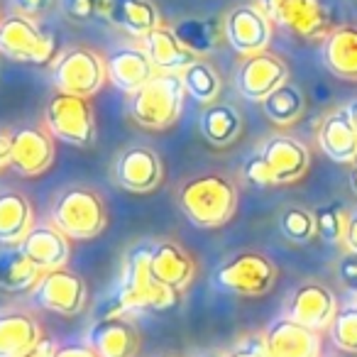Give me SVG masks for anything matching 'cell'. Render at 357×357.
<instances>
[{
  "mask_svg": "<svg viewBox=\"0 0 357 357\" xmlns=\"http://www.w3.org/2000/svg\"><path fill=\"white\" fill-rule=\"evenodd\" d=\"M181 81H184V89H186V96H191L194 100L199 103L208 105L218 98L220 93V76L208 61L199 59L194 61L191 66H186L181 71Z\"/></svg>",
  "mask_w": 357,
  "mask_h": 357,
  "instance_id": "obj_31",
  "label": "cell"
},
{
  "mask_svg": "<svg viewBox=\"0 0 357 357\" xmlns=\"http://www.w3.org/2000/svg\"><path fill=\"white\" fill-rule=\"evenodd\" d=\"M287 81V61L282 56L272 54V52H259V54L245 56L240 61L238 71H235V89L245 100H252V103H262L269 93H274Z\"/></svg>",
  "mask_w": 357,
  "mask_h": 357,
  "instance_id": "obj_12",
  "label": "cell"
},
{
  "mask_svg": "<svg viewBox=\"0 0 357 357\" xmlns=\"http://www.w3.org/2000/svg\"><path fill=\"white\" fill-rule=\"evenodd\" d=\"M105 69H108V79L130 96L157 74L144 47H118L105 56Z\"/></svg>",
  "mask_w": 357,
  "mask_h": 357,
  "instance_id": "obj_20",
  "label": "cell"
},
{
  "mask_svg": "<svg viewBox=\"0 0 357 357\" xmlns=\"http://www.w3.org/2000/svg\"><path fill=\"white\" fill-rule=\"evenodd\" d=\"M176 199L194 225L218 228L238 211V186L223 174H201L181 184Z\"/></svg>",
  "mask_w": 357,
  "mask_h": 357,
  "instance_id": "obj_2",
  "label": "cell"
},
{
  "mask_svg": "<svg viewBox=\"0 0 357 357\" xmlns=\"http://www.w3.org/2000/svg\"><path fill=\"white\" fill-rule=\"evenodd\" d=\"M42 326L20 308L0 311V357H22L42 340Z\"/></svg>",
  "mask_w": 357,
  "mask_h": 357,
  "instance_id": "obj_23",
  "label": "cell"
},
{
  "mask_svg": "<svg viewBox=\"0 0 357 357\" xmlns=\"http://www.w3.org/2000/svg\"><path fill=\"white\" fill-rule=\"evenodd\" d=\"M337 277L345 284L347 291L357 294V252L347 250L345 257H340V262H337Z\"/></svg>",
  "mask_w": 357,
  "mask_h": 357,
  "instance_id": "obj_38",
  "label": "cell"
},
{
  "mask_svg": "<svg viewBox=\"0 0 357 357\" xmlns=\"http://www.w3.org/2000/svg\"><path fill=\"white\" fill-rule=\"evenodd\" d=\"M174 32L196 56L208 54L218 45V32H215L211 20H199V17H186L174 25Z\"/></svg>",
  "mask_w": 357,
  "mask_h": 357,
  "instance_id": "obj_32",
  "label": "cell"
},
{
  "mask_svg": "<svg viewBox=\"0 0 357 357\" xmlns=\"http://www.w3.org/2000/svg\"><path fill=\"white\" fill-rule=\"evenodd\" d=\"M199 357H228V352H204Z\"/></svg>",
  "mask_w": 357,
  "mask_h": 357,
  "instance_id": "obj_47",
  "label": "cell"
},
{
  "mask_svg": "<svg viewBox=\"0 0 357 357\" xmlns=\"http://www.w3.org/2000/svg\"><path fill=\"white\" fill-rule=\"evenodd\" d=\"M318 147L328 159L335 164L357 162V135L350 113L345 108H337L321 120L318 128Z\"/></svg>",
  "mask_w": 357,
  "mask_h": 357,
  "instance_id": "obj_22",
  "label": "cell"
},
{
  "mask_svg": "<svg viewBox=\"0 0 357 357\" xmlns=\"http://www.w3.org/2000/svg\"><path fill=\"white\" fill-rule=\"evenodd\" d=\"M52 79H54L56 91L91 98L103 89L105 79H108V69H105V59L96 54L93 50L69 47L56 56Z\"/></svg>",
  "mask_w": 357,
  "mask_h": 357,
  "instance_id": "obj_9",
  "label": "cell"
},
{
  "mask_svg": "<svg viewBox=\"0 0 357 357\" xmlns=\"http://www.w3.org/2000/svg\"><path fill=\"white\" fill-rule=\"evenodd\" d=\"M35 225V211L20 191L0 194V245H20Z\"/></svg>",
  "mask_w": 357,
  "mask_h": 357,
  "instance_id": "obj_26",
  "label": "cell"
},
{
  "mask_svg": "<svg viewBox=\"0 0 357 357\" xmlns=\"http://www.w3.org/2000/svg\"><path fill=\"white\" fill-rule=\"evenodd\" d=\"M159 357H174V355H159Z\"/></svg>",
  "mask_w": 357,
  "mask_h": 357,
  "instance_id": "obj_48",
  "label": "cell"
},
{
  "mask_svg": "<svg viewBox=\"0 0 357 357\" xmlns=\"http://www.w3.org/2000/svg\"><path fill=\"white\" fill-rule=\"evenodd\" d=\"M54 159V137L45 128H20L10 135L8 164L22 176H37Z\"/></svg>",
  "mask_w": 357,
  "mask_h": 357,
  "instance_id": "obj_14",
  "label": "cell"
},
{
  "mask_svg": "<svg viewBox=\"0 0 357 357\" xmlns=\"http://www.w3.org/2000/svg\"><path fill=\"white\" fill-rule=\"evenodd\" d=\"M316 218V235L323 238L326 243L337 245L345 240V228H347V211L342 204H326L318 206L313 211Z\"/></svg>",
  "mask_w": 357,
  "mask_h": 357,
  "instance_id": "obj_35",
  "label": "cell"
},
{
  "mask_svg": "<svg viewBox=\"0 0 357 357\" xmlns=\"http://www.w3.org/2000/svg\"><path fill=\"white\" fill-rule=\"evenodd\" d=\"M186 89L181 74L157 71L139 91L130 96V113L135 123L147 130H164L181 115Z\"/></svg>",
  "mask_w": 357,
  "mask_h": 357,
  "instance_id": "obj_3",
  "label": "cell"
},
{
  "mask_svg": "<svg viewBox=\"0 0 357 357\" xmlns=\"http://www.w3.org/2000/svg\"><path fill=\"white\" fill-rule=\"evenodd\" d=\"M228 357H272V355L267 350L264 335L252 333V335H245L243 340H238V345L228 352Z\"/></svg>",
  "mask_w": 357,
  "mask_h": 357,
  "instance_id": "obj_37",
  "label": "cell"
},
{
  "mask_svg": "<svg viewBox=\"0 0 357 357\" xmlns=\"http://www.w3.org/2000/svg\"><path fill=\"white\" fill-rule=\"evenodd\" d=\"M8 154H10V135L0 130V167L8 164Z\"/></svg>",
  "mask_w": 357,
  "mask_h": 357,
  "instance_id": "obj_44",
  "label": "cell"
},
{
  "mask_svg": "<svg viewBox=\"0 0 357 357\" xmlns=\"http://www.w3.org/2000/svg\"><path fill=\"white\" fill-rule=\"evenodd\" d=\"M56 350H59V345H56L54 337L45 335L30 352H27V355H22V357H56Z\"/></svg>",
  "mask_w": 357,
  "mask_h": 357,
  "instance_id": "obj_41",
  "label": "cell"
},
{
  "mask_svg": "<svg viewBox=\"0 0 357 357\" xmlns=\"http://www.w3.org/2000/svg\"><path fill=\"white\" fill-rule=\"evenodd\" d=\"M303 108H306V96L298 89L296 84L287 81V84L279 86L274 93H269L267 98L262 100V110L274 125L279 128H287V125L296 123L303 115Z\"/></svg>",
  "mask_w": 357,
  "mask_h": 357,
  "instance_id": "obj_30",
  "label": "cell"
},
{
  "mask_svg": "<svg viewBox=\"0 0 357 357\" xmlns=\"http://www.w3.org/2000/svg\"><path fill=\"white\" fill-rule=\"evenodd\" d=\"M17 248H20L22 252L30 257V262L37 264L42 272L64 267L71 255L69 238H66L54 223L32 225L30 233L22 238V243L17 245Z\"/></svg>",
  "mask_w": 357,
  "mask_h": 357,
  "instance_id": "obj_19",
  "label": "cell"
},
{
  "mask_svg": "<svg viewBox=\"0 0 357 357\" xmlns=\"http://www.w3.org/2000/svg\"><path fill=\"white\" fill-rule=\"evenodd\" d=\"M328 333L337 350L357 355V301L337 308L335 318L328 326Z\"/></svg>",
  "mask_w": 357,
  "mask_h": 357,
  "instance_id": "obj_33",
  "label": "cell"
},
{
  "mask_svg": "<svg viewBox=\"0 0 357 357\" xmlns=\"http://www.w3.org/2000/svg\"><path fill=\"white\" fill-rule=\"evenodd\" d=\"M201 135L215 147H225V144L235 142L243 132V113L235 108L233 103H223V100H213L204 108L201 113Z\"/></svg>",
  "mask_w": 357,
  "mask_h": 357,
  "instance_id": "obj_28",
  "label": "cell"
},
{
  "mask_svg": "<svg viewBox=\"0 0 357 357\" xmlns=\"http://www.w3.org/2000/svg\"><path fill=\"white\" fill-rule=\"evenodd\" d=\"M123 313L167 311L178 303V291L159 282L152 269V245H135L125 255L123 279L115 291Z\"/></svg>",
  "mask_w": 357,
  "mask_h": 357,
  "instance_id": "obj_1",
  "label": "cell"
},
{
  "mask_svg": "<svg viewBox=\"0 0 357 357\" xmlns=\"http://www.w3.org/2000/svg\"><path fill=\"white\" fill-rule=\"evenodd\" d=\"M42 269L30 262L25 252L17 245H8L0 250V291L25 294L37 287L42 279Z\"/></svg>",
  "mask_w": 357,
  "mask_h": 357,
  "instance_id": "obj_27",
  "label": "cell"
},
{
  "mask_svg": "<svg viewBox=\"0 0 357 357\" xmlns=\"http://www.w3.org/2000/svg\"><path fill=\"white\" fill-rule=\"evenodd\" d=\"M323 66L340 81H357V25H337L323 40Z\"/></svg>",
  "mask_w": 357,
  "mask_h": 357,
  "instance_id": "obj_24",
  "label": "cell"
},
{
  "mask_svg": "<svg viewBox=\"0 0 357 357\" xmlns=\"http://www.w3.org/2000/svg\"><path fill=\"white\" fill-rule=\"evenodd\" d=\"M272 357H321V333L282 316L262 333Z\"/></svg>",
  "mask_w": 357,
  "mask_h": 357,
  "instance_id": "obj_15",
  "label": "cell"
},
{
  "mask_svg": "<svg viewBox=\"0 0 357 357\" xmlns=\"http://www.w3.org/2000/svg\"><path fill=\"white\" fill-rule=\"evenodd\" d=\"M152 269L157 274L159 282H164L167 287L186 289L191 284L196 274V262L189 252L174 240H162V243L152 245Z\"/></svg>",
  "mask_w": 357,
  "mask_h": 357,
  "instance_id": "obj_25",
  "label": "cell"
},
{
  "mask_svg": "<svg viewBox=\"0 0 357 357\" xmlns=\"http://www.w3.org/2000/svg\"><path fill=\"white\" fill-rule=\"evenodd\" d=\"M110 22L132 37H144L159 25V13L152 0H113Z\"/></svg>",
  "mask_w": 357,
  "mask_h": 357,
  "instance_id": "obj_29",
  "label": "cell"
},
{
  "mask_svg": "<svg viewBox=\"0 0 357 357\" xmlns=\"http://www.w3.org/2000/svg\"><path fill=\"white\" fill-rule=\"evenodd\" d=\"M243 176L248 178L252 186H259V189H267V186H277V178H274L269 164L264 162L262 154H252V157L245 159L243 164Z\"/></svg>",
  "mask_w": 357,
  "mask_h": 357,
  "instance_id": "obj_36",
  "label": "cell"
},
{
  "mask_svg": "<svg viewBox=\"0 0 357 357\" xmlns=\"http://www.w3.org/2000/svg\"><path fill=\"white\" fill-rule=\"evenodd\" d=\"M279 230L289 243H308V240L316 238V218H313V211L301 208V206H291V208L282 211L279 215Z\"/></svg>",
  "mask_w": 357,
  "mask_h": 357,
  "instance_id": "obj_34",
  "label": "cell"
},
{
  "mask_svg": "<svg viewBox=\"0 0 357 357\" xmlns=\"http://www.w3.org/2000/svg\"><path fill=\"white\" fill-rule=\"evenodd\" d=\"M61 10L71 17V20H91L96 17L93 0H59Z\"/></svg>",
  "mask_w": 357,
  "mask_h": 357,
  "instance_id": "obj_39",
  "label": "cell"
},
{
  "mask_svg": "<svg viewBox=\"0 0 357 357\" xmlns=\"http://www.w3.org/2000/svg\"><path fill=\"white\" fill-rule=\"evenodd\" d=\"M345 248L352 250V252H357V208L350 211L347 213V228H345Z\"/></svg>",
  "mask_w": 357,
  "mask_h": 357,
  "instance_id": "obj_42",
  "label": "cell"
},
{
  "mask_svg": "<svg viewBox=\"0 0 357 357\" xmlns=\"http://www.w3.org/2000/svg\"><path fill=\"white\" fill-rule=\"evenodd\" d=\"M257 6L274 25L306 42L326 40L337 27L323 0H257Z\"/></svg>",
  "mask_w": 357,
  "mask_h": 357,
  "instance_id": "obj_7",
  "label": "cell"
},
{
  "mask_svg": "<svg viewBox=\"0 0 357 357\" xmlns=\"http://www.w3.org/2000/svg\"><path fill=\"white\" fill-rule=\"evenodd\" d=\"M52 223L69 240H91L103 233L108 223V208L93 189L74 186L56 199Z\"/></svg>",
  "mask_w": 357,
  "mask_h": 357,
  "instance_id": "obj_5",
  "label": "cell"
},
{
  "mask_svg": "<svg viewBox=\"0 0 357 357\" xmlns=\"http://www.w3.org/2000/svg\"><path fill=\"white\" fill-rule=\"evenodd\" d=\"M115 181L125 191L147 194L162 181V159L149 147H130L115 159Z\"/></svg>",
  "mask_w": 357,
  "mask_h": 357,
  "instance_id": "obj_17",
  "label": "cell"
},
{
  "mask_svg": "<svg viewBox=\"0 0 357 357\" xmlns=\"http://www.w3.org/2000/svg\"><path fill=\"white\" fill-rule=\"evenodd\" d=\"M52 3L54 0H13L15 13H22V15H30V17H40L42 13L50 10Z\"/></svg>",
  "mask_w": 357,
  "mask_h": 357,
  "instance_id": "obj_40",
  "label": "cell"
},
{
  "mask_svg": "<svg viewBox=\"0 0 357 357\" xmlns=\"http://www.w3.org/2000/svg\"><path fill=\"white\" fill-rule=\"evenodd\" d=\"M272 32L274 22L257 3H245V6L233 8L223 20L225 40L243 56L267 52L269 42H272Z\"/></svg>",
  "mask_w": 357,
  "mask_h": 357,
  "instance_id": "obj_11",
  "label": "cell"
},
{
  "mask_svg": "<svg viewBox=\"0 0 357 357\" xmlns=\"http://www.w3.org/2000/svg\"><path fill=\"white\" fill-rule=\"evenodd\" d=\"M259 154L272 169L277 184H294L303 174L308 172L311 164V154L308 147L301 139L291 137V135H272L262 142Z\"/></svg>",
  "mask_w": 357,
  "mask_h": 357,
  "instance_id": "obj_16",
  "label": "cell"
},
{
  "mask_svg": "<svg viewBox=\"0 0 357 357\" xmlns=\"http://www.w3.org/2000/svg\"><path fill=\"white\" fill-rule=\"evenodd\" d=\"M45 128L54 139L76 147H89L96 139V110L91 98L56 91L45 108Z\"/></svg>",
  "mask_w": 357,
  "mask_h": 357,
  "instance_id": "obj_6",
  "label": "cell"
},
{
  "mask_svg": "<svg viewBox=\"0 0 357 357\" xmlns=\"http://www.w3.org/2000/svg\"><path fill=\"white\" fill-rule=\"evenodd\" d=\"M350 189H352V194L357 196V162L350 164Z\"/></svg>",
  "mask_w": 357,
  "mask_h": 357,
  "instance_id": "obj_46",
  "label": "cell"
},
{
  "mask_svg": "<svg viewBox=\"0 0 357 357\" xmlns=\"http://www.w3.org/2000/svg\"><path fill=\"white\" fill-rule=\"evenodd\" d=\"M345 110L350 113V120H352V125H355V135H357V98H352L350 103L345 105Z\"/></svg>",
  "mask_w": 357,
  "mask_h": 357,
  "instance_id": "obj_45",
  "label": "cell"
},
{
  "mask_svg": "<svg viewBox=\"0 0 357 357\" xmlns=\"http://www.w3.org/2000/svg\"><path fill=\"white\" fill-rule=\"evenodd\" d=\"M142 47L152 59L154 69L164 74H181L186 66L199 61V56L176 37L174 27L167 25H157L152 32H147L142 37Z\"/></svg>",
  "mask_w": 357,
  "mask_h": 357,
  "instance_id": "obj_21",
  "label": "cell"
},
{
  "mask_svg": "<svg viewBox=\"0 0 357 357\" xmlns=\"http://www.w3.org/2000/svg\"><path fill=\"white\" fill-rule=\"evenodd\" d=\"M213 282L235 296L257 298L272 291L277 282V264L262 252H238L220 264Z\"/></svg>",
  "mask_w": 357,
  "mask_h": 357,
  "instance_id": "obj_8",
  "label": "cell"
},
{
  "mask_svg": "<svg viewBox=\"0 0 357 357\" xmlns=\"http://www.w3.org/2000/svg\"><path fill=\"white\" fill-rule=\"evenodd\" d=\"M337 313V298L326 284L306 282L291 291L287 303V316L311 331H328Z\"/></svg>",
  "mask_w": 357,
  "mask_h": 357,
  "instance_id": "obj_13",
  "label": "cell"
},
{
  "mask_svg": "<svg viewBox=\"0 0 357 357\" xmlns=\"http://www.w3.org/2000/svg\"><path fill=\"white\" fill-rule=\"evenodd\" d=\"M86 345L98 357H135L139 350V333L125 316L98 318L89 328Z\"/></svg>",
  "mask_w": 357,
  "mask_h": 357,
  "instance_id": "obj_18",
  "label": "cell"
},
{
  "mask_svg": "<svg viewBox=\"0 0 357 357\" xmlns=\"http://www.w3.org/2000/svg\"><path fill=\"white\" fill-rule=\"evenodd\" d=\"M86 296H89L86 282L66 267L45 272L37 287L32 289V298L42 311L56 313L64 318L76 316L86 306Z\"/></svg>",
  "mask_w": 357,
  "mask_h": 357,
  "instance_id": "obj_10",
  "label": "cell"
},
{
  "mask_svg": "<svg viewBox=\"0 0 357 357\" xmlns=\"http://www.w3.org/2000/svg\"><path fill=\"white\" fill-rule=\"evenodd\" d=\"M56 357H98L89 345H64L56 350Z\"/></svg>",
  "mask_w": 357,
  "mask_h": 357,
  "instance_id": "obj_43",
  "label": "cell"
},
{
  "mask_svg": "<svg viewBox=\"0 0 357 357\" xmlns=\"http://www.w3.org/2000/svg\"><path fill=\"white\" fill-rule=\"evenodd\" d=\"M0 54L20 64L47 66L56 59V35L37 17L13 13L0 20Z\"/></svg>",
  "mask_w": 357,
  "mask_h": 357,
  "instance_id": "obj_4",
  "label": "cell"
}]
</instances>
